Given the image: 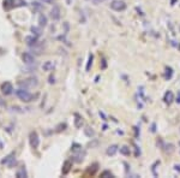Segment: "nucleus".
<instances>
[{
    "mask_svg": "<svg viewBox=\"0 0 180 178\" xmlns=\"http://www.w3.org/2000/svg\"><path fill=\"white\" fill-rule=\"evenodd\" d=\"M71 167H72V163H71L70 160H66V161L64 163V165H62V170H61L62 175H67V173L70 172Z\"/></svg>",
    "mask_w": 180,
    "mask_h": 178,
    "instance_id": "ddd939ff",
    "label": "nucleus"
},
{
    "mask_svg": "<svg viewBox=\"0 0 180 178\" xmlns=\"http://www.w3.org/2000/svg\"><path fill=\"white\" fill-rule=\"evenodd\" d=\"M97 166H98V165H97L96 163L92 164V165H90L89 169H88V173H89V175H94V173L97 171Z\"/></svg>",
    "mask_w": 180,
    "mask_h": 178,
    "instance_id": "4be33fe9",
    "label": "nucleus"
},
{
    "mask_svg": "<svg viewBox=\"0 0 180 178\" xmlns=\"http://www.w3.org/2000/svg\"><path fill=\"white\" fill-rule=\"evenodd\" d=\"M111 8L114 11H124L126 8V4L122 0H113L111 2Z\"/></svg>",
    "mask_w": 180,
    "mask_h": 178,
    "instance_id": "423d86ee",
    "label": "nucleus"
},
{
    "mask_svg": "<svg viewBox=\"0 0 180 178\" xmlns=\"http://www.w3.org/2000/svg\"><path fill=\"white\" fill-rule=\"evenodd\" d=\"M172 75H173V70H172V68H166V78H167V79H169V78L172 77Z\"/></svg>",
    "mask_w": 180,
    "mask_h": 178,
    "instance_id": "bb28decb",
    "label": "nucleus"
},
{
    "mask_svg": "<svg viewBox=\"0 0 180 178\" xmlns=\"http://www.w3.org/2000/svg\"><path fill=\"white\" fill-rule=\"evenodd\" d=\"M22 59H23V62H24L27 65H32V64L35 63V57H34L32 54L28 53V52H25V53L22 54Z\"/></svg>",
    "mask_w": 180,
    "mask_h": 178,
    "instance_id": "6e6552de",
    "label": "nucleus"
},
{
    "mask_svg": "<svg viewBox=\"0 0 180 178\" xmlns=\"http://www.w3.org/2000/svg\"><path fill=\"white\" fill-rule=\"evenodd\" d=\"M101 62H102V69H106V66H107V65H106V60H105V59H102Z\"/></svg>",
    "mask_w": 180,
    "mask_h": 178,
    "instance_id": "c756f323",
    "label": "nucleus"
},
{
    "mask_svg": "<svg viewBox=\"0 0 180 178\" xmlns=\"http://www.w3.org/2000/svg\"><path fill=\"white\" fill-rule=\"evenodd\" d=\"M178 104H180V92L178 93V96H177V100H175Z\"/></svg>",
    "mask_w": 180,
    "mask_h": 178,
    "instance_id": "72a5a7b5",
    "label": "nucleus"
},
{
    "mask_svg": "<svg viewBox=\"0 0 180 178\" xmlns=\"http://www.w3.org/2000/svg\"><path fill=\"white\" fill-rule=\"evenodd\" d=\"M96 144H98V142H97V141H95V142H90L89 144H88V147H94V146H96Z\"/></svg>",
    "mask_w": 180,
    "mask_h": 178,
    "instance_id": "c85d7f7f",
    "label": "nucleus"
},
{
    "mask_svg": "<svg viewBox=\"0 0 180 178\" xmlns=\"http://www.w3.org/2000/svg\"><path fill=\"white\" fill-rule=\"evenodd\" d=\"M66 2H67V4L70 5V4H71V0H66Z\"/></svg>",
    "mask_w": 180,
    "mask_h": 178,
    "instance_id": "4c0bfd02",
    "label": "nucleus"
},
{
    "mask_svg": "<svg viewBox=\"0 0 180 178\" xmlns=\"http://www.w3.org/2000/svg\"><path fill=\"white\" fill-rule=\"evenodd\" d=\"M174 170H175V171H179L180 172V165H175V166H174Z\"/></svg>",
    "mask_w": 180,
    "mask_h": 178,
    "instance_id": "473e14b6",
    "label": "nucleus"
},
{
    "mask_svg": "<svg viewBox=\"0 0 180 178\" xmlns=\"http://www.w3.org/2000/svg\"><path fill=\"white\" fill-rule=\"evenodd\" d=\"M71 150H72L73 153H77V152H79V150H82V146L78 144V143H72V146H71Z\"/></svg>",
    "mask_w": 180,
    "mask_h": 178,
    "instance_id": "5701e85b",
    "label": "nucleus"
},
{
    "mask_svg": "<svg viewBox=\"0 0 180 178\" xmlns=\"http://www.w3.org/2000/svg\"><path fill=\"white\" fill-rule=\"evenodd\" d=\"M42 1H43L45 4H52V2L54 1V0H42Z\"/></svg>",
    "mask_w": 180,
    "mask_h": 178,
    "instance_id": "2f4dec72",
    "label": "nucleus"
},
{
    "mask_svg": "<svg viewBox=\"0 0 180 178\" xmlns=\"http://www.w3.org/2000/svg\"><path fill=\"white\" fill-rule=\"evenodd\" d=\"M117 152H118V146L117 144H112V146H109L107 148V154L108 155H114Z\"/></svg>",
    "mask_w": 180,
    "mask_h": 178,
    "instance_id": "a211bd4d",
    "label": "nucleus"
},
{
    "mask_svg": "<svg viewBox=\"0 0 180 178\" xmlns=\"http://www.w3.org/2000/svg\"><path fill=\"white\" fill-rule=\"evenodd\" d=\"M60 7L58 5H54L53 6V8L51 10V17H52V19L53 21H58L60 18Z\"/></svg>",
    "mask_w": 180,
    "mask_h": 178,
    "instance_id": "1a4fd4ad",
    "label": "nucleus"
},
{
    "mask_svg": "<svg viewBox=\"0 0 180 178\" xmlns=\"http://www.w3.org/2000/svg\"><path fill=\"white\" fill-rule=\"evenodd\" d=\"M37 78L35 77H30V78H27L24 81H21L19 82V86L21 88H24V89H28V88H32V87H36L37 86Z\"/></svg>",
    "mask_w": 180,
    "mask_h": 178,
    "instance_id": "7ed1b4c3",
    "label": "nucleus"
},
{
    "mask_svg": "<svg viewBox=\"0 0 180 178\" xmlns=\"http://www.w3.org/2000/svg\"><path fill=\"white\" fill-rule=\"evenodd\" d=\"M120 153H121L122 155H126V156H128V155L131 154V150H130V148H128L127 146H122V147L120 148Z\"/></svg>",
    "mask_w": 180,
    "mask_h": 178,
    "instance_id": "412c9836",
    "label": "nucleus"
},
{
    "mask_svg": "<svg viewBox=\"0 0 180 178\" xmlns=\"http://www.w3.org/2000/svg\"><path fill=\"white\" fill-rule=\"evenodd\" d=\"M38 25H40L41 28H45V27L47 25V17H46L43 13H41V15L38 16Z\"/></svg>",
    "mask_w": 180,
    "mask_h": 178,
    "instance_id": "2eb2a0df",
    "label": "nucleus"
},
{
    "mask_svg": "<svg viewBox=\"0 0 180 178\" xmlns=\"http://www.w3.org/2000/svg\"><path fill=\"white\" fill-rule=\"evenodd\" d=\"M0 106H6V104L4 101H1V99H0Z\"/></svg>",
    "mask_w": 180,
    "mask_h": 178,
    "instance_id": "e433bc0d",
    "label": "nucleus"
},
{
    "mask_svg": "<svg viewBox=\"0 0 180 178\" xmlns=\"http://www.w3.org/2000/svg\"><path fill=\"white\" fill-rule=\"evenodd\" d=\"M30 30H31V33H32V35H35V36H41L42 35V28L41 27H31L30 28Z\"/></svg>",
    "mask_w": 180,
    "mask_h": 178,
    "instance_id": "f3484780",
    "label": "nucleus"
},
{
    "mask_svg": "<svg viewBox=\"0 0 180 178\" xmlns=\"http://www.w3.org/2000/svg\"><path fill=\"white\" fill-rule=\"evenodd\" d=\"M16 95H17L22 101H24V102H30L31 100H34V99L37 98V94H36V95H32V94H30L29 92H27V89H24V88L17 89V90H16Z\"/></svg>",
    "mask_w": 180,
    "mask_h": 178,
    "instance_id": "f03ea898",
    "label": "nucleus"
},
{
    "mask_svg": "<svg viewBox=\"0 0 180 178\" xmlns=\"http://www.w3.org/2000/svg\"><path fill=\"white\" fill-rule=\"evenodd\" d=\"M92 60H94V55H92V54H89L88 63H87V68H85V70H87V71H89L90 70V68H91V65H92Z\"/></svg>",
    "mask_w": 180,
    "mask_h": 178,
    "instance_id": "a878e982",
    "label": "nucleus"
},
{
    "mask_svg": "<svg viewBox=\"0 0 180 178\" xmlns=\"http://www.w3.org/2000/svg\"><path fill=\"white\" fill-rule=\"evenodd\" d=\"M163 100H165V102H166V104L171 105V104L173 102V100H174V94H173L171 90H168V92L165 94V98H163Z\"/></svg>",
    "mask_w": 180,
    "mask_h": 178,
    "instance_id": "f8f14e48",
    "label": "nucleus"
},
{
    "mask_svg": "<svg viewBox=\"0 0 180 178\" xmlns=\"http://www.w3.org/2000/svg\"><path fill=\"white\" fill-rule=\"evenodd\" d=\"M165 150H166L168 154H172V153L174 152V146H173L172 143H168V144L165 146Z\"/></svg>",
    "mask_w": 180,
    "mask_h": 178,
    "instance_id": "b1692460",
    "label": "nucleus"
},
{
    "mask_svg": "<svg viewBox=\"0 0 180 178\" xmlns=\"http://www.w3.org/2000/svg\"><path fill=\"white\" fill-rule=\"evenodd\" d=\"M82 125H83V118L78 113H76L75 114V126L77 129H79V128H82Z\"/></svg>",
    "mask_w": 180,
    "mask_h": 178,
    "instance_id": "4468645a",
    "label": "nucleus"
},
{
    "mask_svg": "<svg viewBox=\"0 0 180 178\" xmlns=\"http://www.w3.org/2000/svg\"><path fill=\"white\" fill-rule=\"evenodd\" d=\"M49 83H51V84H53V83H54V77H53V76H51V77H49Z\"/></svg>",
    "mask_w": 180,
    "mask_h": 178,
    "instance_id": "7c9ffc66",
    "label": "nucleus"
},
{
    "mask_svg": "<svg viewBox=\"0 0 180 178\" xmlns=\"http://www.w3.org/2000/svg\"><path fill=\"white\" fill-rule=\"evenodd\" d=\"M16 176L18 178H25L28 177V173H27V170H25V166H22L18 171H17V173H16Z\"/></svg>",
    "mask_w": 180,
    "mask_h": 178,
    "instance_id": "dca6fc26",
    "label": "nucleus"
},
{
    "mask_svg": "<svg viewBox=\"0 0 180 178\" xmlns=\"http://www.w3.org/2000/svg\"><path fill=\"white\" fill-rule=\"evenodd\" d=\"M27 6L25 0H4L2 2V8L5 11H10L11 8H16V7H23Z\"/></svg>",
    "mask_w": 180,
    "mask_h": 178,
    "instance_id": "f257e3e1",
    "label": "nucleus"
},
{
    "mask_svg": "<svg viewBox=\"0 0 180 178\" xmlns=\"http://www.w3.org/2000/svg\"><path fill=\"white\" fill-rule=\"evenodd\" d=\"M53 68H54V65H53L52 62H46V63L42 65L43 71H51V70H53Z\"/></svg>",
    "mask_w": 180,
    "mask_h": 178,
    "instance_id": "6ab92c4d",
    "label": "nucleus"
},
{
    "mask_svg": "<svg viewBox=\"0 0 180 178\" xmlns=\"http://www.w3.org/2000/svg\"><path fill=\"white\" fill-rule=\"evenodd\" d=\"M0 90H1V93L4 95H11L13 93V86L10 82H4L0 86Z\"/></svg>",
    "mask_w": 180,
    "mask_h": 178,
    "instance_id": "0eeeda50",
    "label": "nucleus"
},
{
    "mask_svg": "<svg viewBox=\"0 0 180 178\" xmlns=\"http://www.w3.org/2000/svg\"><path fill=\"white\" fill-rule=\"evenodd\" d=\"M29 143L31 146L32 149H36L40 144V139H38V135L36 131H31L29 134Z\"/></svg>",
    "mask_w": 180,
    "mask_h": 178,
    "instance_id": "39448f33",
    "label": "nucleus"
},
{
    "mask_svg": "<svg viewBox=\"0 0 180 178\" xmlns=\"http://www.w3.org/2000/svg\"><path fill=\"white\" fill-rule=\"evenodd\" d=\"M16 154L12 152V153H10L8 155H6L0 163H1V165H8V167H12L13 165H16Z\"/></svg>",
    "mask_w": 180,
    "mask_h": 178,
    "instance_id": "20e7f679",
    "label": "nucleus"
},
{
    "mask_svg": "<svg viewBox=\"0 0 180 178\" xmlns=\"http://www.w3.org/2000/svg\"><path fill=\"white\" fill-rule=\"evenodd\" d=\"M102 1H105V0H94V2H95L96 5H97L98 2H102Z\"/></svg>",
    "mask_w": 180,
    "mask_h": 178,
    "instance_id": "f704fd0d",
    "label": "nucleus"
},
{
    "mask_svg": "<svg viewBox=\"0 0 180 178\" xmlns=\"http://www.w3.org/2000/svg\"><path fill=\"white\" fill-rule=\"evenodd\" d=\"M155 130H156V129H155V124H152V126H151V131L155 133Z\"/></svg>",
    "mask_w": 180,
    "mask_h": 178,
    "instance_id": "c9c22d12",
    "label": "nucleus"
},
{
    "mask_svg": "<svg viewBox=\"0 0 180 178\" xmlns=\"http://www.w3.org/2000/svg\"><path fill=\"white\" fill-rule=\"evenodd\" d=\"M66 123H60L59 125H57V128H55V131L57 133H61V131H64L65 129H66Z\"/></svg>",
    "mask_w": 180,
    "mask_h": 178,
    "instance_id": "393cba45",
    "label": "nucleus"
},
{
    "mask_svg": "<svg viewBox=\"0 0 180 178\" xmlns=\"http://www.w3.org/2000/svg\"><path fill=\"white\" fill-rule=\"evenodd\" d=\"M84 134H85V136H88V137H94L95 136V131L92 130V128H90V126H85V129H84Z\"/></svg>",
    "mask_w": 180,
    "mask_h": 178,
    "instance_id": "aec40b11",
    "label": "nucleus"
},
{
    "mask_svg": "<svg viewBox=\"0 0 180 178\" xmlns=\"http://www.w3.org/2000/svg\"><path fill=\"white\" fill-rule=\"evenodd\" d=\"M25 43L30 46V47H35L38 45V40H37V36L31 35V36H27L25 37Z\"/></svg>",
    "mask_w": 180,
    "mask_h": 178,
    "instance_id": "9d476101",
    "label": "nucleus"
},
{
    "mask_svg": "<svg viewBox=\"0 0 180 178\" xmlns=\"http://www.w3.org/2000/svg\"><path fill=\"white\" fill-rule=\"evenodd\" d=\"M0 148H2V143L0 142Z\"/></svg>",
    "mask_w": 180,
    "mask_h": 178,
    "instance_id": "58836bf2",
    "label": "nucleus"
},
{
    "mask_svg": "<svg viewBox=\"0 0 180 178\" xmlns=\"http://www.w3.org/2000/svg\"><path fill=\"white\" fill-rule=\"evenodd\" d=\"M84 156H85V150H79V152H77V153L75 154L73 160H75L76 163H82V161L84 160Z\"/></svg>",
    "mask_w": 180,
    "mask_h": 178,
    "instance_id": "9b49d317",
    "label": "nucleus"
},
{
    "mask_svg": "<svg viewBox=\"0 0 180 178\" xmlns=\"http://www.w3.org/2000/svg\"><path fill=\"white\" fill-rule=\"evenodd\" d=\"M101 177H105V178H107V177H113V173H112L111 171H103V172L101 173Z\"/></svg>",
    "mask_w": 180,
    "mask_h": 178,
    "instance_id": "cd10ccee",
    "label": "nucleus"
}]
</instances>
